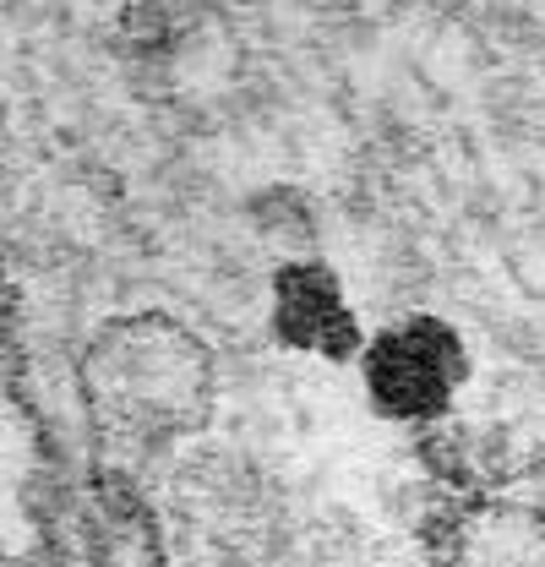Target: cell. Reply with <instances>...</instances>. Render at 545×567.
Returning <instances> with one entry per match:
<instances>
[{
	"instance_id": "cell-1",
	"label": "cell",
	"mask_w": 545,
	"mask_h": 567,
	"mask_svg": "<svg viewBox=\"0 0 545 567\" xmlns=\"http://www.w3.org/2000/svg\"><path fill=\"white\" fill-rule=\"evenodd\" d=\"M93 393L110 425H126L136 436L181 425L186 410H197L203 393V354L192 339L158 322L115 328L99 344L93 365Z\"/></svg>"
},
{
	"instance_id": "cell-4",
	"label": "cell",
	"mask_w": 545,
	"mask_h": 567,
	"mask_svg": "<svg viewBox=\"0 0 545 567\" xmlns=\"http://www.w3.org/2000/svg\"><path fill=\"white\" fill-rule=\"evenodd\" d=\"M0 567H22V563H17V557H11V551H0Z\"/></svg>"
},
{
	"instance_id": "cell-2",
	"label": "cell",
	"mask_w": 545,
	"mask_h": 567,
	"mask_svg": "<svg viewBox=\"0 0 545 567\" xmlns=\"http://www.w3.org/2000/svg\"><path fill=\"white\" fill-rule=\"evenodd\" d=\"M360 377L371 404L388 421H436L459 399L470 377V354L448 322L399 317L360 344Z\"/></svg>"
},
{
	"instance_id": "cell-3",
	"label": "cell",
	"mask_w": 545,
	"mask_h": 567,
	"mask_svg": "<svg viewBox=\"0 0 545 567\" xmlns=\"http://www.w3.org/2000/svg\"><path fill=\"white\" fill-rule=\"evenodd\" d=\"M268 322H272V339L278 344H289V350H300V354H317V360H349V354H360V344H366L360 317L349 306V289L317 257H295V262H284L272 274Z\"/></svg>"
}]
</instances>
